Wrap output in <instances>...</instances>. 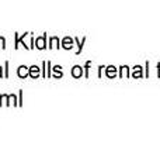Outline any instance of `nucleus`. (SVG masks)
Listing matches in <instances>:
<instances>
[{"instance_id": "nucleus-1", "label": "nucleus", "mask_w": 160, "mask_h": 141, "mask_svg": "<svg viewBox=\"0 0 160 141\" xmlns=\"http://www.w3.org/2000/svg\"><path fill=\"white\" fill-rule=\"evenodd\" d=\"M45 40H47V34H44L42 37H39V38L35 40V47L38 48V50H44V48L47 47V42H45Z\"/></svg>"}, {"instance_id": "nucleus-2", "label": "nucleus", "mask_w": 160, "mask_h": 141, "mask_svg": "<svg viewBox=\"0 0 160 141\" xmlns=\"http://www.w3.org/2000/svg\"><path fill=\"white\" fill-rule=\"evenodd\" d=\"M4 100H7V103L6 105L7 106H18V103H17V99H16V95H8V96H4Z\"/></svg>"}, {"instance_id": "nucleus-3", "label": "nucleus", "mask_w": 160, "mask_h": 141, "mask_svg": "<svg viewBox=\"0 0 160 141\" xmlns=\"http://www.w3.org/2000/svg\"><path fill=\"white\" fill-rule=\"evenodd\" d=\"M28 75H30L31 78H34V79H37V78L39 76V68L37 67V65H32V67H30Z\"/></svg>"}, {"instance_id": "nucleus-4", "label": "nucleus", "mask_w": 160, "mask_h": 141, "mask_svg": "<svg viewBox=\"0 0 160 141\" xmlns=\"http://www.w3.org/2000/svg\"><path fill=\"white\" fill-rule=\"evenodd\" d=\"M28 71L30 69H27L25 65H21V67L18 68V71H17V75H18L20 78H27L28 76Z\"/></svg>"}, {"instance_id": "nucleus-5", "label": "nucleus", "mask_w": 160, "mask_h": 141, "mask_svg": "<svg viewBox=\"0 0 160 141\" xmlns=\"http://www.w3.org/2000/svg\"><path fill=\"white\" fill-rule=\"evenodd\" d=\"M62 47L66 48V50H70V48L73 47V40L69 38V37H66V38L62 41Z\"/></svg>"}, {"instance_id": "nucleus-6", "label": "nucleus", "mask_w": 160, "mask_h": 141, "mask_svg": "<svg viewBox=\"0 0 160 141\" xmlns=\"http://www.w3.org/2000/svg\"><path fill=\"white\" fill-rule=\"evenodd\" d=\"M72 75L75 78H80V76H82V68H80V67H75L72 69Z\"/></svg>"}, {"instance_id": "nucleus-7", "label": "nucleus", "mask_w": 160, "mask_h": 141, "mask_svg": "<svg viewBox=\"0 0 160 141\" xmlns=\"http://www.w3.org/2000/svg\"><path fill=\"white\" fill-rule=\"evenodd\" d=\"M53 72H55V78H61L62 76L61 67H55V68H53Z\"/></svg>"}, {"instance_id": "nucleus-8", "label": "nucleus", "mask_w": 160, "mask_h": 141, "mask_svg": "<svg viewBox=\"0 0 160 141\" xmlns=\"http://www.w3.org/2000/svg\"><path fill=\"white\" fill-rule=\"evenodd\" d=\"M51 44L52 45H49V47H59V40L56 38V37H52V38H51Z\"/></svg>"}, {"instance_id": "nucleus-9", "label": "nucleus", "mask_w": 160, "mask_h": 141, "mask_svg": "<svg viewBox=\"0 0 160 141\" xmlns=\"http://www.w3.org/2000/svg\"><path fill=\"white\" fill-rule=\"evenodd\" d=\"M0 48H6V40H4V37H0Z\"/></svg>"}, {"instance_id": "nucleus-10", "label": "nucleus", "mask_w": 160, "mask_h": 141, "mask_svg": "<svg viewBox=\"0 0 160 141\" xmlns=\"http://www.w3.org/2000/svg\"><path fill=\"white\" fill-rule=\"evenodd\" d=\"M47 68H48V71H47V76H51V62H47Z\"/></svg>"}, {"instance_id": "nucleus-11", "label": "nucleus", "mask_w": 160, "mask_h": 141, "mask_svg": "<svg viewBox=\"0 0 160 141\" xmlns=\"http://www.w3.org/2000/svg\"><path fill=\"white\" fill-rule=\"evenodd\" d=\"M3 76V73H2V67H0V78Z\"/></svg>"}]
</instances>
